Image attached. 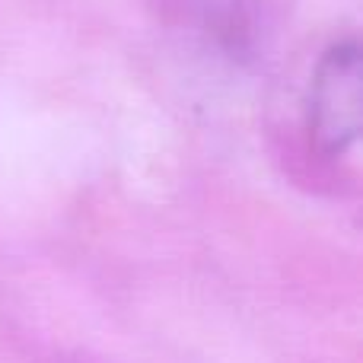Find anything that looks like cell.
<instances>
[{
	"label": "cell",
	"mask_w": 363,
	"mask_h": 363,
	"mask_svg": "<svg viewBox=\"0 0 363 363\" xmlns=\"http://www.w3.org/2000/svg\"><path fill=\"white\" fill-rule=\"evenodd\" d=\"M363 70L360 45L354 38L332 45L315 64L306 99L309 144L319 157H345L360 138L363 112Z\"/></svg>",
	"instance_id": "6da1fadb"
}]
</instances>
